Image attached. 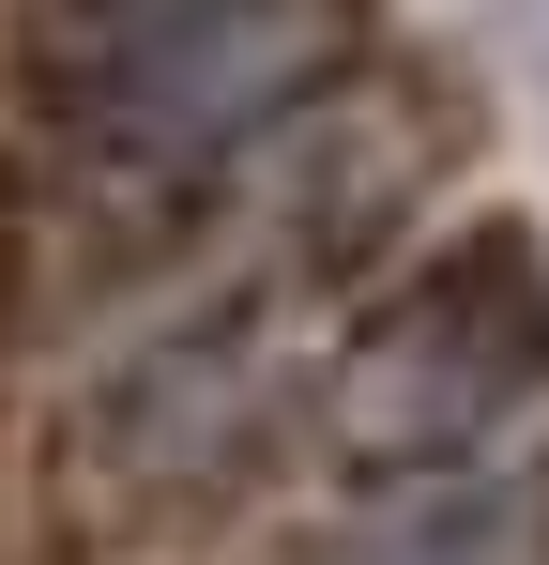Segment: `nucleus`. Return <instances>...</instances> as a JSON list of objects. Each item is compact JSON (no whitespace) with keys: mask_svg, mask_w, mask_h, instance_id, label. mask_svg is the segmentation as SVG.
<instances>
[{"mask_svg":"<svg viewBox=\"0 0 549 565\" xmlns=\"http://www.w3.org/2000/svg\"><path fill=\"white\" fill-rule=\"evenodd\" d=\"M549 397V260L535 230H458L428 276L381 290V321L352 337V444L397 473L428 459H473L504 413Z\"/></svg>","mask_w":549,"mask_h":565,"instance_id":"obj_1","label":"nucleus"},{"mask_svg":"<svg viewBox=\"0 0 549 565\" xmlns=\"http://www.w3.org/2000/svg\"><path fill=\"white\" fill-rule=\"evenodd\" d=\"M321 565H549V489L473 473V459H428V473H397Z\"/></svg>","mask_w":549,"mask_h":565,"instance_id":"obj_2","label":"nucleus"}]
</instances>
